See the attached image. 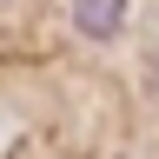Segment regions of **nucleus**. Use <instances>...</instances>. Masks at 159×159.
<instances>
[{
  "instance_id": "1",
  "label": "nucleus",
  "mask_w": 159,
  "mask_h": 159,
  "mask_svg": "<svg viewBox=\"0 0 159 159\" xmlns=\"http://www.w3.org/2000/svg\"><path fill=\"white\" fill-rule=\"evenodd\" d=\"M73 27L86 40H113L126 27V0H73Z\"/></svg>"
}]
</instances>
